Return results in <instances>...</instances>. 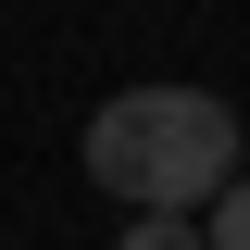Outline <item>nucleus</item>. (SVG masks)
<instances>
[{"label":"nucleus","instance_id":"nucleus-3","mask_svg":"<svg viewBox=\"0 0 250 250\" xmlns=\"http://www.w3.org/2000/svg\"><path fill=\"white\" fill-rule=\"evenodd\" d=\"M113 250H200V213H138Z\"/></svg>","mask_w":250,"mask_h":250},{"label":"nucleus","instance_id":"nucleus-1","mask_svg":"<svg viewBox=\"0 0 250 250\" xmlns=\"http://www.w3.org/2000/svg\"><path fill=\"white\" fill-rule=\"evenodd\" d=\"M225 175H238V113L213 88H113L88 113V188L138 213H200Z\"/></svg>","mask_w":250,"mask_h":250},{"label":"nucleus","instance_id":"nucleus-2","mask_svg":"<svg viewBox=\"0 0 250 250\" xmlns=\"http://www.w3.org/2000/svg\"><path fill=\"white\" fill-rule=\"evenodd\" d=\"M200 250H250V175L213 188V225H200Z\"/></svg>","mask_w":250,"mask_h":250}]
</instances>
